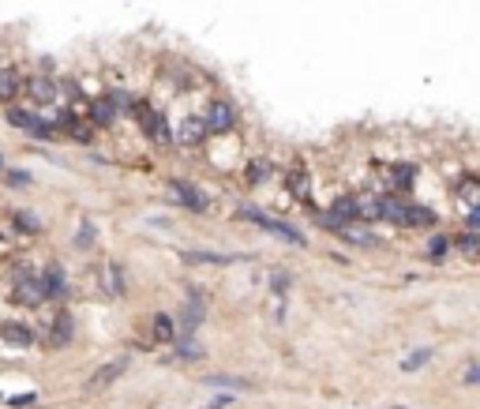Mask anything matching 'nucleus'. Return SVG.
Returning <instances> with one entry per match:
<instances>
[{
    "label": "nucleus",
    "mask_w": 480,
    "mask_h": 409,
    "mask_svg": "<svg viewBox=\"0 0 480 409\" xmlns=\"http://www.w3.org/2000/svg\"><path fill=\"white\" fill-rule=\"evenodd\" d=\"M203 124H206V132L225 135V132H233V128H236V109H233V105H229L225 98H214L211 105H206Z\"/></svg>",
    "instance_id": "1"
},
{
    "label": "nucleus",
    "mask_w": 480,
    "mask_h": 409,
    "mask_svg": "<svg viewBox=\"0 0 480 409\" xmlns=\"http://www.w3.org/2000/svg\"><path fill=\"white\" fill-rule=\"evenodd\" d=\"M8 121H12L15 128H23L30 139H41V143H49V139L57 135V124H53V121H41V116L27 113V109H12V113H8Z\"/></svg>",
    "instance_id": "2"
},
{
    "label": "nucleus",
    "mask_w": 480,
    "mask_h": 409,
    "mask_svg": "<svg viewBox=\"0 0 480 409\" xmlns=\"http://www.w3.org/2000/svg\"><path fill=\"white\" fill-rule=\"evenodd\" d=\"M240 218L255 222L259 229H270V233H278L281 241H289V244H304V233H300V229H293V225L278 222V218H267V214H259L255 207H240Z\"/></svg>",
    "instance_id": "3"
},
{
    "label": "nucleus",
    "mask_w": 480,
    "mask_h": 409,
    "mask_svg": "<svg viewBox=\"0 0 480 409\" xmlns=\"http://www.w3.org/2000/svg\"><path fill=\"white\" fill-rule=\"evenodd\" d=\"M23 94H27L30 102H38V105H53V102L60 98V87L49 79V75H34V79L23 83Z\"/></svg>",
    "instance_id": "4"
},
{
    "label": "nucleus",
    "mask_w": 480,
    "mask_h": 409,
    "mask_svg": "<svg viewBox=\"0 0 480 409\" xmlns=\"http://www.w3.org/2000/svg\"><path fill=\"white\" fill-rule=\"evenodd\" d=\"M12 297L19 300V304H41V300H46V286H41V278L38 274H23L15 282V289H12Z\"/></svg>",
    "instance_id": "5"
},
{
    "label": "nucleus",
    "mask_w": 480,
    "mask_h": 409,
    "mask_svg": "<svg viewBox=\"0 0 480 409\" xmlns=\"http://www.w3.org/2000/svg\"><path fill=\"white\" fill-rule=\"evenodd\" d=\"M203 139H206L203 116H188V121H180L177 132H173V143H180V147H195V143H203Z\"/></svg>",
    "instance_id": "6"
},
{
    "label": "nucleus",
    "mask_w": 480,
    "mask_h": 409,
    "mask_svg": "<svg viewBox=\"0 0 480 409\" xmlns=\"http://www.w3.org/2000/svg\"><path fill=\"white\" fill-rule=\"evenodd\" d=\"M0 338L15 349H30L34 346V330L23 327V323H0Z\"/></svg>",
    "instance_id": "7"
},
{
    "label": "nucleus",
    "mask_w": 480,
    "mask_h": 409,
    "mask_svg": "<svg viewBox=\"0 0 480 409\" xmlns=\"http://www.w3.org/2000/svg\"><path fill=\"white\" fill-rule=\"evenodd\" d=\"M173 196H177V203H184V207H192V210H206V196H199L195 185L177 180V185H173Z\"/></svg>",
    "instance_id": "8"
},
{
    "label": "nucleus",
    "mask_w": 480,
    "mask_h": 409,
    "mask_svg": "<svg viewBox=\"0 0 480 409\" xmlns=\"http://www.w3.org/2000/svg\"><path fill=\"white\" fill-rule=\"evenodd\" d=\"M338 236H345L349 244H360V248H379V236L368 233L364 225H342V229H338Z\"/></svg>",
    "instance_id": "9"
},
{
    "label": "nucleus",
    "mask_w": 480,
    "mask_h": 409,
    "mask_svg": "<svg viewBox=\"0 0 480 409\" xmlns=\"http://www.w3.org/2000/svg\"><path fill=\"white\" fill-rule=\"evenodd\" d=\"M68 128V132H72V139H75V143H91V139H94V124L91 121H75V116H68V113H60V121H57V128Z\"/></svg>",
    "instance_id": "10"
},
{
    "label": "nucleus",
    "mask_w": 480,
    "mask_h": 409,
    "mask_svg": "<svg viewBox=\"0 0 480 409\" xmlns=\"http://www.w3.org/2000/svg\"><path fill=\"white\" fill-rule=\"evenodd\" d=\"M406 203H401L398 196H383L379 199V218H390V222H398V225H406Z\"/></svg>",
    "instance_id": "11"
},
{
    "label": "nucleus",
    "mask_w": 480,
    "mask_h": 409,
    "mask_svg": "<svg viewBox=\"0 0 480 409\" xmlns=\"http://www.w3.org/2000/svg\"><path fill=\"white\" fill-rule=\"evenodd\" d=\"M41 286H46V297H64L68 293V278H64L60 267H49V271L41 274Z\"/></svg>",
    "instance_id": "12"
},
{
    "label": "nucleus",
    "mask_w": 480,
    "mask_h": 409,
    "mask_svg": "<svg viewBox=\"0 0 480 409\" xmlns=\"http://www.w3.org/2000/svg\"><path fill=\"white\" fill-rule=\"evenodd\" d=\"M124 368H128L124 361H109L105 368H102V372H98L94 380H91V391H105V387L113 383V380H120V372H124Z\"/></svg>",
    "instance_id": "13"
},
{
    "label": "nucleus",
    "mask_w": 480,
    "mask_h": 409,
    "mask_svg": "<svg viewBox=\"0 0 480 409\" xmlns=\"http://www.w3.org/2000/svg\"><path fill=\"white\" fill-rule=\"evenodd\" d=\"M19 90H23L19 72H15V68H0V102H12Z\"/></svg>",
    "instance_id": "14"
},
{
    "label": "nucleus",
    "mask_w": 480,
    "mask_h": 409,
    "mask_svg": "<svg viewBox=\"0 0 480 409\" xmlns=\"http://www.w3.org/2000/svg\"><path fill=\"white\" fill-rule=\"evenodd\" d=\"M113 116H116V109H113L105 98H94V102H91V124H94V128L113 124Z\"/></svg>",
    "instance_id": "15"
},
{
    "label": "nucleus",
    "mask_w": 480,
    "mask_h": 409,
    "mask_svg": "<svg viewBox=\"0 0 480 409\" xmlns=\"http://www.w3.org/2000/svg\"><path fill=\"white\" fill-rule=\"evenodd\" d=\"M154 342H161V346H173L177 342V327H173V319L169 316H154Z\"/></svg>",
    "instance_id": "16"
},
{
    "label": "nucleus",
    "mask_w": 480,
    "mask_h": 409,
    "mask_svg": "<svg viewBox=\"0 0 480 409\" xmlns=\"http://www.w3.org/2000/svg\"><path fill=\"white\" fill-rule=\"evenodd\" d=\"M68 342H72V316L60 311L57 323H53V346H68Z\"/></svg>",
    "instance_id": "17"
},
{
    "label": "nucleus",
    "mask_w": 480,
    "mask_h": 409,
    "mask_svg": "<svg viewBox=\"0 0 480 409\" xmlns=\"http://www.w3.org/2000/svg\"><path fill=\"white\" fill-rule=\"evenodd\" d=\"M199 323H203V297L192 289V304L184 308V327H188V330H195V327H199Z\"/></svg>",
    "instance_id": "18"
},
{
    "label": "nucleus",
    "mask_w": 480,
    "mask_h": 409,
    "mask_svg": "<svg viewBox=\"0 0 480 409\" xmlns=\"http://www.w3.org/2000/svg\"><path fill=\"white\" fill-rule=\"evenodd\" d=\"M312 180H308V173H304V169H293V173H289V192H293V196H297V199H308L312 196Z\"/></svg>",
    "instance_id": "19"
},
{
    "label": "nucleus",
    "mask_w": 480,
    "mask_h": 409,
    "mask_svg": "<svg viewBox=\"0 0 480 409\" xmlns=\"http://www.w3.org/2000/svg\"><path fill=\"white\" fill-rule=\"evenodd\" d=\"M458 199L465 203V210H476V199H480V192H476V180H473V177H465L462 185H458Z\"/></svg>",
    "instance_id": "20"
},
{
    "label": "nucleus",
    "mask_w": 480,
    "mask_h": 409,
    "mask_svg": "<svg viewBox=\"0 0 480 409\" xmlns=\"http://www.w3.org/2000/svg\"><path fill=\"white\" fill-rule=\"evenodd\" d=\"M184 263H236V255H218V252H184Z\"/></svg>",
    "instance_id": "21"
},
{
    "label": "nucleus",
    "mask_w": 480,
    "mask_h": 409,
    "mask_svg": "<svg viewBox=\"0 0 480 409\" xmlns=\"http://www.w3.org/2000/svg\"><path fill=\"white\" fill-rule=\"evenodd\" d=\"M432 222H435V214L428 207H409L406 210V225H413V229H417V225H432Z\"/></svg>",
    "instance_id": "22"
},
{
    "label": "nucleus",
    "mask_w": 480,
    "mask_h": 409,
    "mask_svg": "<svg viewBox=\"0 0 480 409\" xmlns=\"http://www.w3.org/2000/svg\"><path fill=\"white\" fill-rule=\"evenodd\" d=\"M428 361H432V349H417V353H409V357L401 361V372H417V368H424Z\"/></svg>",
    "instance_id": "23"
},
{
    "label": "nucleus",
    "mask_w": 480,
    "mask_h": 409,
    "mask_svg": "<svg viewBox=\"0 0 480 409\" xmlns=\"http://www.w3.org/2000/svg\"><path fill=\"white\" fill-rule=\"evenodd\" d=\"M177 353H180L184 361H199V357H203V349L195 346V338H192V335H184V338L177 342Z\"/></svg>",
    "instance_id": "24"
},
{
    "label": "nucleus",
    "mask_w": 480,
    "mask_h": 409,
    "mask_svg": "<svg viewBox=\"0 0 480 409\" xmlns=\"http://www.w3.org/2000/svg\"><path fill=\"white\" fill-rule=\"evenodd\" d=\"M270 173H274V166H270V161H252V166H248V180H252V185H259V180H267Z\"/></svg>",
    "instance_id": "25"
},
{
    "label": "nucleus",
    "mask_w": 480,
    "mask_h": 409,
    "mask_svg": "<svg viewBox=\"0 0 480 409\" xmlns=\"http://www.w3.org/2000/svg\"><path fill=\"white\" fill-rule=\"evenodd\" d=\"M109 105H113V109H120V113H128V109H135V98H132V94H128V90H113V94H109V98H105Z\"/></svg>",
    "instance_id": "26"
},
{
    "label": "nucleus",
    "mask_w": 480,
    "mask_h": 409,
    "mask_svg": "<svg viewBox=\"0 0 480 409\" xmlns=\"http://www.w3.org/2000/svg\"><path fill=\"white\" fill-rule=\"evenodd\" d=\"M390 177H394L398 188H409L413 177H417V169H413V166H390Z\"/></svg>",
    "instance_id": "27"
},
{
    "label": "nucleus",
    "mask_w": 480,
    "mask_h": 409,
    "mask_svg": "<svg viewBox=\"0 0 480 409\" xmlns=\"http://www.w3.org/2000/svg\"><path fill=\"white\" fill-rule=\"evenodd\" d=\"M15 225H19L23 233H38V229H41L38 214H30V210H15Z\"/></svg>",
    "instance_id": "28"
},
{
    "label": "nucleus",
    "mask_w": 480,
    "mask_h": 409,
    "mask_svg": "<svg viewBox=\"0 0 480 409\" xmlns=\"http://www.w3.org/2000/svg\"><path fill=\"white\" fill-rule=\"evenodd\" d=\"M105 278H109V293H124V274H120L116 263L105 267Z\"/></svg>",
    "instance_id": "29"
},
{
    "label": "nucleus",
    "mask_w": 480,
    "mask_h": 409,
    "mask_svg": "<svg viewBox=\"0 0 480 409\" xmlns=\"http://www.w3.org/2000/svg\"><path fill=\"white\" fill-rule=\"evenodd\" d=\"M446 248H451V236H432V244H428V255L432 260H443Z\"/></svg>",
    "instance_id": "30"
},
{
    "label": "nucleus",
    "mask_w": 480,
    "mask_h": 409,
    "mask_svg": "<svg viewBox=\"0 0 480 409\" xmlns=\"http://www.w3.org/2000/svg\"><path fill=\"white\" fill-rule=\"evenodd\" d=\"M476 248H480L476 233H465V236H462V252H465V260H476V255H480Z\"/></svg>",
    "instance_id": "31"
},
{
    "label": "nucleus",
    "mask_w": 480,
    "mask_h": 409,
    "mask_svg": "<svg viewBox=\"0 0 480 409\" xmlns=\"http://www.w3.org/2000/svg\"><path fill=\"white\" fill-rule=\"evenodd\" d=\"M91 241H94V225H91V222H83V229H79V236H75V244H79V248H86Z\"/></svg>",
    "instance_id": "32"
},
{
    "label": "nucleus",
    "mask_w": 480,
    "mask_h": 409,
    "mask_svg": "<svg viewBox=\"0 0 480 409\" xmlns=\"http://www.w3.org/2000/svg\"><path fill=\"white\" fill-rule=\"evenodd\" d=\"M270 286H274V293H286V289H289V274H270Z\"/></svg>",
    "instance_id": "33"
},
{
    "label": "nucleus",
    "mask_w": 480,
    "mask_h": 409,
    "mask_svg": "<svg viewBox=\"0 0 480 409\" xmlns=\"http://www.w3.org/2000/svg\"><path fill=\"white\" fill-rule=\"evenodd\" d=\"M34 402H38L34 394H15V398H12V402H8V405H12V409H27V405H34Z\"/></svg>",
    "instance_id": "34"
},
{
    "label": "nucleus",
    "mask_w": 480,
    "mask_h": 409,
    "mask_svg": "<svg viewBox=\"0 0 480 409\" xmlns=\"http://www.w3.org/2000/svg\"><path fill=\"white\" fill-rule=\"evenodd\" d=\"M465 229H469V233L480 229V210H465Z\"/></svg>",
    "instance_id": "35"
},
{
    "label": "nucleus",
    "mask_w": 480,
    "mask_h": 409,
    "mask_svg": "<svg viewBox=\"0 0 480 409\" xmlns=\"http://www.w3.org/2000/svg\"><path fill=\"white\" fill-rule=\"evenodd\" d=\"M8 185L23 188V185H30V173H8Z\"/></svg>",
    "instance_id": "36"
},
{
    "label": "nucleus",
    "mask_w": 480,
    "mask_h": 409,
    "mask_svg": "<svg viewBox=\"0 0 480 409\" xmlns=\"http://www.w3.org/2000/svg\"><path fill=\"white\" fill-rule=\"evenodd\" d=\"M480 380V368H476V364H469V368H465V383H476Z\"/></svg>",
    "instance_id": "37"
},
{
    "label": "nucleus",
    "mask_w": 480,
    "mask_h": 409,
    "mask_svg": "<svg viewBox=\"0 0 480 409\" xmlns=\"http://www.w3.org/2000/svg\"><path fill=\"white\" fill-rule=\"evenodd\" d=\"M0 177H4V154H0Z\"/></svg>",
    "instance_id": "38"
},
{
    "label": "nucleus",
    "mask_w": 480,
    "mask_h": 409,
    "mask_svg": "<svg viewBox=\"0 0 480 409\" xmlns=\"http://www.w3.org/2000/svg\"><path fill=\"white\" fill-rule=\"evenodd\" d=\"M394 409H406V405H394Z\"/></svg>",
    "instance_id": "39"
}]
</instances>
